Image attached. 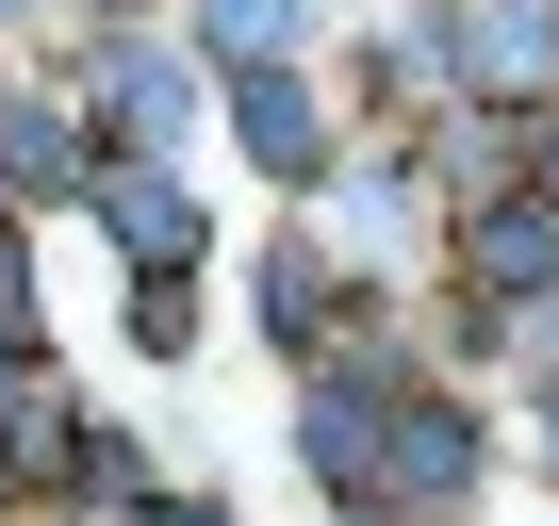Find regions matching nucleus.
<instances>
[{"instance_id":"nucleus-8","label":"nucleus","mask_w":559,"mask_h":526,"mask_svg":"<svg viewBox=\"0 0 559 526\" xmlns=\"http://www.w3.org/2000/svg\"><path fill=\"white\" fill-rule=\"evenodd\" d=\"M214 34H230V50H280V34H297V0H214Z\"/></svg>"},{"instance_id":"nucleus-2","label":"nucleus","mask_w":559,"mask_h":526,"mask_svg":"<svg viewBox=\"0 0 559 526\" xmlns=\"http://www.w3.org/2000/svg\"><path fill=\"white\" fill-rule=\"evenodd\" d=\"M99 214H116V247H132V263H181V247H198L181 181H148V165H116V181H99Z\"/></svg>"},{"instance_id":"nucleus-6","label":"nucleus","mask_w":559,"mask_h":526,"mask_svg":"<svg viewBox=\"0 0 559 526\" xmlns=\"http://www.w3.org/2000/svg\"><path fill=\"white\" fill-rule=\"evenodd\" d=\"M116 132H148V148L181 132V67L165 50H116Z\"/></svg>"},{"instance_id":"nucleus-9","label":"nucleus","mask_w":559,"mask_h":526,"mask_svg":"<svg viewBox=\"0 0 559 526\" xmlns=\"http://www.w3.org/2000/svg\"><path fill=\"white\" fill-rule=\"evenodd\" d=\"M0 330H34V280H17V247H0Z\"/></svg>"},{"instance_id":"nucleus-10","label":"nucleus","mask_w":559,"mask_h":526,"mask_svg":"<svg viewBox=\"0 0 559 526\" xmlns=\"http://www.w3.org/2000/svg\"><path fill=\"white\" fill-rule=\"evenodd\" d=\"M165 526H214V510H165Z\"/></svg>"},{"instance_id":"nucleus-5","label":"nucleus","mask_w":559,"mask_h":526,"mask_svg":"<svg viewBox=\"0 0 559 526\" xmlns=\"http://www.w3.org/2000/svg\"><path fill=\"white\" fill-rule=\"evenodd\" d=\"M230 116H247V148H263L280 181H313V165H330V132H313V99H297V83H247Z\"/></svg>"},{"instance_id":"nucleus-1","label":"nucleus","mask_w":559,"mask_h":526,"mask_svg":"<svg viewBox=\"0 0 559 526\" xmlns=\"http://www.w3.org/2000/svg\"><path fill=\"white\" fill-rule=\"evenodd\" d=\"M543 50H559L543 0H477V17H461V67H477V83H543Z\"/></svg>"},{"instance_id":"nucleus-7","label":"nucleus","mask_w":559,"mask_h":526,"mask_svg":"<svg viewBox=\"0 0 559 526\" xmlns=\"http://www.w3.org/2000/svg\"><path fill=\"white\" fill-rule=\"evenodd\" d=\"M313 313H330V280H313V247H280V263H263V330H313Z\"/></svg>"},{"instance_id":"nucleus-4","label":"nucleus","mask_w":559,"mask_h":526,"mask_svg":"<svg viewBox=\"0 0 559 526\" xmlns=\"http://www.w3.org/2000/svg\"><path fill=\"white\" fill-rule=\"evenodd\" d=\"M477 280L493 297H559V214H477Z\"/></svg>"},{"instance_id":"nucleus-3","label":"nucleus","mask_w":559,"mask_h":526,"mask_svg":"<svg viewBox=\"0 0 559 526\" xmlns=\"http://www.w3.org/2000/svg\"><path fill=\"white\" fill-rule=\"evenodd\" d=\"M379 379H313V411H297V444H313V477H379V411H362Z\"/></svg>"}]
</instances>
